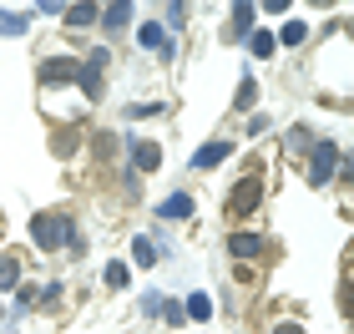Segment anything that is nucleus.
<instances>
[{"label": "nucleus", "mask_w": 354, "mask_h": 334, "mask_svg": "<svg viewBox=\"0 0 354 334\" xmlns=\"http://www.w3.org/2000/svg\"><path fill=\"white\" fill-rule=\"evenodd\" d=\"M96 15H102L96 6H66V21H71V26H91Z\"/></svg>", "instance_id": "16"}, {"label": "nucleus", "mask_w": 354, "mask_h": 334, "mask_svg": "<svg viewBox=\"0 0 354 334\" xmlns=\"http://www.w3.org/2000/svg\"><path fill=\"white\" fill-rule=\"evenodd\" d=\"M137 41L147 46V51H157V56H172V36H167V30L157 26V21H147V26H142V30H137Z\"/></svg>", "instance_id": "6"}, {"label": "nucleus", "mask_w": 354, "mask_h": 334, "mask_svg": "<svg viewBox=\"0 0 354 334\" xmlns=\"http://www.w3.org/2000/svg\"><path fill=\"white\" fill-rule=\"evenodd\" d=\"M132 163H137L142 172L162 167V147H152V142H132Z\"/></svg>", "instance_id": "9"}, {"label": "nucleus", "mask_w": 354, "mask_h": 334, "mask_svg": "<svg viewBox=\"0 0 354 334\" xmlns=\"http://www.w3.org/2000/svg\"><path fill=\"white\" fill-rule=\"evenodd\" d=\"M15 284H21V259L0 253V289H15Z\"/></svg>", "instance_id": "11"}, {"label": "nucleus", "mask_w": 354, "mask_h": 334, "mask_svg": "<svg viewBox=\"0 0 354 334\" xmlns=\"http://www.w3.org/2000/svg\"><path fill=\"white\" fill-rule=\"evenodd\" d=\"M259 198H263V183L259 178H243V187H233V198H228V213L243 218V213L259 208Z\"/></svg>", "instance_id": "2"}, {"label": "nucleus", "mask_w": 354, "mask_h": 334, "mask_svg": "<svg viewBox=\"0 0 354 334\" xmlns=\"http://www.w3.org/2000/svg\"><path fill=\"white\" fill-rule=\"evenodd\" d=\"M187 314H192V319H213V304H207V294H192V299H187Z\"/></svg>", "instance_id": "19"}, {"label": "nucleus", "mask_w": 354, "mask_h": 334, "mask_svg": "<svg viewBox=\"0 0 354 334\" xmlns=\"http://www.w3.org/2000/svg\"><path fill=\"white\" fill-rule=\"evenodd\" d=\"M132 259H137L142 268H152V263H157V243H152V238H147V233H142V238H137V243H132Z\"/></svg>", "instance_id": "13"}, {"label": "nucleus", "mask_w": 354, "mask_h": 334, "mask_svg": "<svg viewBox=\"0 0 354 334\" xmlns=\"http://www.w3.org/2000/svg\"><path fill=\"white\" fill-rule=\"evenodd\" d=\"M334 163H339V147H334V142H319V147H314V163H309L314 183H329V178H334Z\"/></svg>", "instance_id": "5"}, {"label": "nucleus", "mask_w": 354, "mask_h": 334, "mask_svg": "<svg viewBox=\"0 0 354 334\" xmlns=\"http://www.w3.org/2000/svg\"><path fill=\"white\" fill-rule=\"evenodd\" d=\"M61 82H76V56H56L41 66V86H61Z\"/></svg>", "instance_id": "4"}, {"label": "nucleus", "mask_w": 354, "mask_h": 334, "mask_svg": "<svg viewBox=\"0 0 354 334\" xmlns=\"http://www.w3.org/2000/svg\"><path fill=\"white\" fill-rule=\"evenodd\" d=\"M30 238H36V248L56 253L61 243H76V228H71V218H61V213H41V218H30Z\"/></svg>", "instance_id": "1"}, {"label": "nucleus", "mask_w": 354, "mask_h": 334, "mask_svg": "<svg viewBox=\"0 0 354 334\" xmlns=\"http://www.w3.org/2000/svg\"><path fill=\"white\" fill-rule=\"evenodd\" d=\"M127 279H132V274H127V263H111V268H106V284H111V289H127Z\"/></svg>", "instance_id": "20"}, {"label": "nucleus", "mask_w": 354, "mask_h": 334, "mask_svg": "<svg viewBox=\"0 0 354 334\" xmlns=\"http://www.w3.org/2000/svg\"><path fill=\"white\" fill-rule=\"evenodd\" d=\"M253 91H259V86H253L248 76H243V82H238V106H253Z\"/></svg>", "instance_id": "21"}, {"label": "nucleus", "mask_w": 354, "mask_h": 334, "mask_svg": "<svg viewBox=\"0 0 354 334\" xmlns=\"http://www.w3.org/2000/svg\"><path fill=\"white\" fill-rule=\"evenodd\" d=\"M102 15H106V26H111V30H122L127 21H132V6H127V0H122V6H106Z\"/></svg>", "instance_id": "14"}, {"label": "nucleus", "mask_w": 354, "mask_h": 334, "mask_svg": "<svg viewBox=\"0 0 354 334\" xmlns=\"http://www.w3.org/2000/svg\"><path fill=\"white\" fill-rule=\"evenodd\" d=\"M273 334H304L299 324H279V329H273Z\"/></svg>", "instance_id": "23"}, {"label": "nucleus", "mask_w": 354, "mask_h": 334, "mask_svg": "<svg viewBox=\"0 0 354 334\" xmlns=\"http://www.w3.org/2000/svg\"><path fill=\"white\" fill-rule=\"evenodd\" d=\"M248 51H253V56H273V36H268V30H253V36H248Z\"/></svg>", "instance_id": "17"}, {"label": "nucleus", "mask_w": 354, "mask_h": 334, "mask_svg": "<svg viewBox=\"0 0 354 334\" xmlns=\"http://www.w3.org/2000/svg\"><path fill=\"white\" fill-rule=\"evenodd\" d=\"M0 314H6V309H0Z\"/></svg>", "instance_id": "24"}, {"label": "nucleus", "mask_w": 354, "mask_h": 334, "mask_svg": "<svg viewBox=\"0 0 354 334\" xmlns=\"http://www.w3.org/2000/svg\"><path fill=\"white\" fill-rule=\"evenodd\" d=\"M228 253H233V259H259V253H263V238H253V233H233V238H228Z\"/></svg>", "instance_id": "7"}, {"label": "nucleus", "mask_w": 354, "mask_h": 334, "mask_svg": "<svg viewBox=\"0 0 354 334\" xmlns=\"http://www.w3.org/2000/svg\"><path fill=\"white\" fill-rule=\"evenodd\" d=\"M304 36H309V26H304V21H288L279 41H283V46H304Z\"/></svg>", "instance_id": "18"}, {"label": "nucleus", "mask_w": 354, "mask_h": 334, "mask_svg": "<svg viewBox=\"0 0 354 334\" xmlns=\"http://www.w3.org/2000/svg\"><path fill=\"white\" fill-rule=\"evenodd\" d=\"M288 147H294V152L309 147V132H304V127H294V132H288Z\"/></svg>", "instance_id": "22"}, {"label": "nucleus", "mask_w": 354, "mask_h": 334, "mask_svg": "<svg viewBox=\"0 0 354 334\" xmlns=\"http://www.w3.org/2000/svg\"><path fill=\"white\" fill-rule=\"evenodd\" d=\"M228 152H233V142H207V147H203L198 157H192V167H218Z\"/></svg>", "instance_id": "10"}, {"label": "nucleus", "mask_w": 354, "mask_h": 334, "mask_svg": "<svg viewBox=\"0 0 354 334\" xmlns=\"http://www.w3.org/2000/svg\"><path fill=\"white\" fill-rule=\"evenodd\" d=\"M26 26L30 21H26L21 10H0V36H26Z\"/></svg>", "instance_id": "12"}, {"label": "nucleus", "mask_w": 354, "mask_h": 334, "mask_svg": "<svg viewBox=\"0 0 354 334\" xmlns=\"http://www.w3.org/2000/svg\"><path fill=\"white\" fill-rule=\"evenodd\" d=\"M157 218H167V223H183V218H192V198L187 193H172L162 208H157Z\"/></svg>", "instance_id": "8"}, {"label": "nucleus", "mask_w": 354, "mask_h": 334, "mask_svg": "<svg viewBox=\"0 0 354 334\" xmlns=\"http://www.w3.org/2000/svg\"><path fill=\"white\" fill-rule=\"evenodd\" d=\"M253 15H259L253 6H233V30H238V36H248V30H253Z\"/></svg>", "instance_id": "15"}, {"label": "nucleus", "mask_w": 354, "mask_h": 334, "mask_svg": "<svg viewBox=\"0 0 354 334\" xmlns=\"http://www.w3.org/2000/svg\"><path fill=\"white\" fill-rule=\"evenodd\" d=\"M76 76H82V91L86 97H102V76H106V51H91L86 66H76Z\"/></svg>", "instance_id": "3"}]
</instances>
